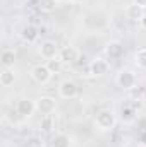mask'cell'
Returning <instances> with one entry per match:
<instances>
[{
    "instance_id": "1",
    "label": "cell",
    "mask_w": 146,
    "mask_h": 147,
    "mask_svg": "<svg viewBox=\"0 0 146 147\" xmlns=\"http://www.w3.org/2000/svg\"><path fill=\"white\" fill-rule=\"evenodd\" d=\"M93 123H95L96 130H100V132H110L117 125V116H115V113L112 110H102L96 113Z\"/></svg>"
},
{
    "instance_id": "2",
    "label": "cell",
    "mask_w": 146,
    "mask_h": 147,
    "mask_svg": "<svg viewBox=\"0 0 146 147\" xmlns=\"http://www.w3.org/2000/svg\"><path fill=\"white\" fill-rule=\"evenodd\" d=\"M115 82H117V86H119L120 89H124V91H131V89L136 87V84H138V77H136V74L132 72V70H129V69H122L120 72L117 74Z\"/></svg>"
},
{
    "instance_id": "3",
    "label": "cell",
    "mask_w": 146,
    "mask_h": 147,
    "mask_svg": "<svg viewBox=\"0 0 146 147\" xmlns=\"http://www.w3.org/2000/svg\"><path fill=\"white\" fill-rule=\"evenodd\" d=\"M29 75H31V79H33L36 84L45 86V84H48V82H50V79H52V75H53V74L50 72V69L46 67V63H38V65H35V67L31 69Z\"/></svg>"
},
{
    "instance_id": "4",
    "label": "cell",
    "mask_w": 146,
    "mask_h": 147,
    "mask_svg": "<svg viewBox=\"0 0 146 147\" xmlns=\"http://www.w3.org/2000/svg\"><path fill=\"white\" fill-rule=\"evenodd\" d=\"M16 111H17V115L23 116V118H31V116L38 111L36 101H33V99H29V98H21V99L16 103Z\"/></svg>"
},
{
    "instance_id": "5",
    "label": "cell",
    "mask_w": 146,
    "mask_h": 147,
    "mask_svg": "<svg viewBox=\"0 0 146 147\" xmlns=\"http://www.w3.org/2000/svg\"><path fill=\"white\" fill-rule=\"evenodd\" d=\"M40 55H41V58H45L46 62L48 60H53V58H57L59 57V53H60V48H59V45L55 43V41H52V39H46V41H43L41 45H40Z\"/></svg>"
},
{
    "instance_id": "6",
    "label": "cell",
    "mask_w": 146,
    "mask_h": 147,
    "mask_svg": "<svg viewBox=\"0 0 146 147\" xmlns=\"http://www.w3.org/2000/svg\"><path fill=\"white\" fill-rule=\"evenodd\" d=\"M110 69V63L108 60H105V58H95V60H91L89 62V65H88V70H89V75H93V77H102V75H105V74L108 72Z\"/></svg>"
},
{
    "instance_id": "7",
    "label": "cell",
    "mask_w": 146,
    "mask_h": 147,
    "mask_svg": "<svg viewBox=\"0 0 146 147\" xmlns=\"http://www.w3.org/2000/svg\"><path fill=\"white\" fill-rule=\"evenodd\" d=\"M36 106H38V113L40 115L48 116V115H52L57 110V101L52 96H41L40 99H36Z\"/></svg>"
},
{
    "instance_id": "8",
    "label": "cell",
    "mask_w": 146,
    "mask_h": 147,
    "mask_svg": "<svg viewBox=\"0 0 146 147\" xmlns=\"http://www.w3.org/2000/svg\"><path fill=\"white\" fill-rule=\"evenodd\" d=\"M79 94V87L72 80H62L59 86V96L62 99H74Z\"/></svg>"
},
{
    "instance_id": "9",
    "label": "cell",
    "mask_w": 146,
    "mask_h": 147,
    "mask_svg": "<svg viewBox=\"0 0 146 147\" xmlns=\"http://www.w3.org/2000/svg\"><path fill=\"white\" fill-rule=\"evenodd\" d=\"M79 50L76 46H64L60 48V53H59V58L64 62V65H74L77 60H79Z\"/></svg>"
},
{
    "instance_id": "10",
    "label": "cell",
    "mask_w": 146,
    "mask_h": 147,
    "mask_svg": "<svg viewBox=\"0 0 146 147\" xmlns=\"http://www.w3.org/2000/svg\"><path fill=\"white\" fill-rule=\"evenodd\" d=\"M19 36H21V39H23L24 43L33 45V43H36L40 33H38L36 26H33V24H26V26H23V29H21Z\"/></svg>"
},
{
    "instance_id": "11",
    "label": "cell",
    "mask_w": 146,
    "mask_h": 147,
    "mask_svg": "<svg viewBox=\"0 0 146 147\" xmlns=\"http://www.w3.org/2000/svg\"><path fill=\"white\" fill-rule=\"evenodd\" d=\"M105 53H107V57H108V58L117 60V58H120V57L124 55V45H122L120 41L113 39V41L107 43V46H105Z\"/></svg>"
},
{
    "instance_id": "12",
    "label": "cell",
    "mask_w": 146,
    "mask_h": 147,
    "mask_svg": "<svg viewBox=\"0 0 146 147\" xmlns=\"http://www.w3.org/2000/svg\"><path fill=\"white\" fill-rule=\"evenodd\" d=\"M145 9L143 7H139V5H136L134 2L131 3V5H127V9H126V16H127V19H131L132 22H139L143 17H145Z\"/></svg>"
},
{
    "instance_id": "13",
    "label": "cell",
    "mask_w": 146,
    "mask_h": 147,
    "mask_svg": "<svg viewBox=\"0 0 146 147\" xmlns=\"http://www.w3.org/2000/svg\"><path fill=\"white\" fill-rule=\"evenodd\" d=\"M0 62H2V67L3 69H12L14 67V62H16L14 50H3L2 55H0Z\"/></svg>"
},
{
    "instance_id": "14",
    "label": "cell",
    "mask_w": 146,
    "mask_h": 147,
    "mask_svg": "<svg viewBox=\"0 0 146 147\" xmlns=\"http://www.w3.org/2000/svg\"><path fill=\"white\" fill-rule=\"evenodd\" d=\"M52 147H72V139L67 134H57L52 139Z\"/></svg>"
},
{
    "instance_id": "15",
    "label": "cell",
    "mask_w": 146,
    "mask_h": 147,
    "mask_svg": "<svg viewBox=\"0 0 146 147\" xmlns=\"http://www.w3.org/2000/svg\"><path fill=\"white\" fill-rule=\"evenodd\" d=\"M16 82V74L12 69H3L0 74V84L2 87H10L12 84Z\"/></svg>"
},
{
    "instance_id": "16",
    "label": "cell",
    "mask_w": 146,
    "mask_h": 147,
    "mask_svg": "<svg viewBox=\"0 0 146 147\" xmlns=\"http://www.w3.org/2000/svg\"><path fill=\"white\" fill-rule=\"evenodd\" d=\"M120 120L124 123H132L136 120V110L132 106H129V105L122 106V110H120Z\"/></svg>"
},
{
    "instance_id": "17",
    "label": "cell",
    "mask_w": 146,
    "mask_h": 147,
    "mask_svg": "<svg viewBox=\"0 0 146 147\" xmlns=\"http://www.w3.org/2000/svg\"><path fill=\"white\" fill-rule=\"evenodd\" d=\"M59 7V0H38V9L45 14H52Z\"/></svg>"
},
{
    "instance_id": "18",
    "label": "cell",
    "mask_w": 146,
    "mask_h": 147,
    "mask_svg": "<svg viewBox=\"0 0 146 147\" xmlns=\"http://www.w3.org/2000/svg\"><path fill=\"white\" fill-rule=\"evenodd\" d=\"M134 63L138 65V69L146 70V48H139L134 55Z\"/></svg>"
},
{
    "instance_id": "19",
    "label": "cell",
    "mask_w": 146,
    "mask_h": 147,
    "mask_svg": "<svg viewBox=\"0 0 146 147\" xmlns=\"http://www.w3.org/2000/svg\"><path fill=\"white\" fill-rule=\"evenodd\" d=\"M46 67L50 69L52 74H60L62 67H64V62L57 57V58H53V60H48V62H46Z\"/></svg>"
},
{
    "instance_id": "20",
    "label": "cell",
    "mask_w": 146,
    "mask_h": 147,
    "mask_svg": "<svg viewBox=\"0 0 146 147\" xmlns=\"http://www.w3.org/2000/svg\"><path fill=\"white\" fill-rule=\"evenodd\" d=\"M24 147H43V142H41L40 139H29Z\"/></svg>"
},
{
    "instance_id": "21",
    "label": "cell",
    "mask_w": 146,
    "mask_h": 147,
    "mask_svg": "<svg viewBox=\"0 0 146 147\" xmlns=\"http://www.w3.org/2000/svg\"><path fill=\"white\" fill-rule=\"evenodd\" d=\"M139 144H141L143 147H146V130L141 134V135H139Z\"/></svg>"
},
{
    "instance_id": "22",
    "label": "cell",
    "mask_w": 146,
    "mask_h": 147,
    "mask_svg": "<svg viewBox=\"0 0 146 147\" xmlns=\"http://www.w3.org/2000/svg\"><path fill=\"white\" fill-rule=\"evenodd\" d=\"M136 5H139V7H143V9H146V0H132Z\"/></svg>"
},
{
    "instance_id": "23",
    "label": "cell",
    "mask_w": 146,
    "mask_h": 147,
    "mask_svg": "<svg viewBox=\"0 0 146 147\" xmlns=\"http://www.w3.org/2000/svg\"><path fill=\"white\" fill-rule=\"evenodd\" d=\"M139 26H141V28H143V29L146 31V14H145V17H143L141 21H139Z\"/></svg>"
},
{
    "instance_id": "24",
    "label": "cell",
    "mask_w": 146,
    "mask_h": 147,
    "mask_svg": "<svg viewBox=\"0 0 146 147\" xmlns=\"http://www.w3.org/2000/svg\"><path fill=\"white\" fill-rule=\"evenodd\" d=\"M71 3H86L88 0H69Z\"/></svg>"
}]
</instances>
